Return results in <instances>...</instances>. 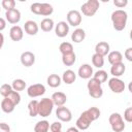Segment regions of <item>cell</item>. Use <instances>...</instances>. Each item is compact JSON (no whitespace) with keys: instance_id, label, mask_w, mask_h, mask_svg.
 <instances>
[{"instance_id":"1","label":"cell","mask_w":132,"mask_h":132,"mask_svg":"<svg viewBox=\"0 0 132 132\" xmlns=\"http://www.w3.org/2000/svg\"><path fill=\"white\" fill-rule=\"evenodd\" d=\"M100 110L99 108L93 106V107H90L89 109L82 111L80 113V116L78 117V119L76 120V128L78 130H87L91 124L96 121L97 119H99L100 117Z\"/></svg>"},{"instance_id":"2","label":"cell","mask_w":132,"mask_h":132,"mask_svg":"<svg viewBox=\"0 0 132 132\" xmlns=\"http://www.w3.org/2000/svg\"><path fill=\"white\" fill-rule=\"evenodd\" d=\"M128 20V14L123 9H117L111 13V22L113 29L117 31H122L126 28Z\"/></svg>"},{"instance_id":"3","label":"cell","mask_w":132,"mask_h":132,"mask_svg":"<svg viewBox=\"0 0 132 132\" xmlns=\"http://www.w3.org/2000/svg\"><path fill=\"white\" fill-rule=\"evenodd\" d=\"M87 88L89 91V95L95 99L101 98L103 95V89L101 87V84L95 79L94 77H91L87 84Z\"/></svg>"},{"instance_id":"4","label":"cell","mask_w":132,"mask_h":132,"mask_svg":"<svg viewBox=\"0 0 132 132\" xmlns=\"http://www.w3.org/2000/svg\"><path fill=\"white\" fill-rule=\"evenodd\" d=\"M54 108V103L50 98H42L38 101V114L42 118H46L51 116Z\"/></svg>"},{"instance_id":"5","label":"cell","mask_w":132,"mask_h":132,"mask_svg":"<svg viewBox=\"0 0 132 132\" xmlns=\"http://www.w3.org/2000/svg\"><path fill=\"white\" fill-rule=\"evenodd\" d=\"M108 122L110 124V127L113 132H123L125 129V123L122 118V116L119 112H112L109 118Z\"/></svg>"},{"instance_id":"6","label":"cell","mask_w":132,"mask_h":132,"mask_svg":"<svg viewBox=\"0 0 132 132\" xmlns=\"http://www.w3.org/2000/svg\"><path fill=\"white\" fill-rule=\"evenodd\" d=\"M100 3L98 0H88L80 6V10L86 16H93L99 9Z\"/></svg>"},{"instance_id":"7","label":"cell","mask_w":132,"mask_h":132,"mask_svg":"<svg viewBox=\"0 0 132 132\" xmlns=\"http://www.w3.org/2000/svg\"><path fill=\"white\" fill-rule=\"evenodd\" d=\"M45 93V87L42 84H34L28 87L27 94L31 98H36L39 96H42Z\"/></svg>"},{"instance_id":"8","label":"cell","mask_w":132,"mask_h":132,"mask_svg":"<svg viewBox=\"0 0 132 132\" xmlns=\"http://www.w3.org/2000/svg\"><path fill=\"white\" fill-rule=\"evenodd\" d=\"M108 87L109 89L113 92V93H117V94H120L122 92H124L126 86H125V82L120 79L119 77H112L108 80Z\"/></svg>"},{"instance_id":"9","label":"cell","mask_w":132,"mask_h":132,"mask_svg":"<svg viewBox=\"0 0 132 132\" xmlns=\"http://www.w3.org/2000/svg\"><path fill=\"white\" fill-rule=\"evenodd\" d=\"M67 24L69 26H72V27H77L80 25L81 23V13L78 11V10H70L67 15Z\"/></svg>"},{"instance_id":"10","label":"cell","mask_w":132,"mask_h":132,"mask_svg":"<svg viewBox=\"0 0 132 132\" xmlns=\"http://www.w3.org/2000/svg\"><path fill=\"white\" fill-rule=\"evenodd\" d=\"M56 117L61 122H70L72 119L71 111L65 106H59L56 109Z\"/></svg>"},{"instance_id":"11","label":"cell","mask_w":132,"mask_h":132,"mask_svg":"<svg viewBox=\"0 0 132 132\" xmlns=\"http://www.w3.org/2000/svg\"><path fill=\"white\" fill-rule=\"evenodd\" d=\"M77 74L80 78L82 79H90L92 77V75L94 74L93 72V68L90 64H82L80 65V67L78 68Z\"/></svg>"},{"instance_id":"12","label":"cell","mask_w":132,"mask_h":132,"mask_svg":"<svg viewBox=\"0 0 132 132\" xmlns=\"http://www.w3.org/2000/svg\"><path fill=\"white\" fill-rule=\"evenodd\" d=\"M21 63L25 67H30L35 63V55L32 52L26 51L21 55Z\"/></svg>"},{"instance_id":"13","label":"cell","mask_w":132,"mask_h":132,"mask_svg":"<svg viewBox=\"0 0 132 132\" xmlns=\"http://www.w3.org/2000/svg\"><path fill=\"white\" fill-rule=\"evenodd\" d=\"M5 18H6V21L9 24H13L14 25V24H18L20 22V20H21V12L16 8L7 10L5 12Z\"/></svg>"},{"instance_id":"14","label":"cell","mask_w":132,"mask_h":132,"mask_svg":"<svg viewBox=\"0 0 132 132\" xmlns=\"http://www.w3.org/2000/svg\"><path fill=\"white\" fill-rule=\"evenodd\" d=\"M68 32H69V25L66 22H64V21L59 22L55 26V33H56V35L58 37L63 38V37L67 36Z\"/></svg>"},{"instance_id":"15","label":"cell","mask_w":132,"mask_h":132,"mask_svg":"<svg viewBox=\"0 0 132 132\" xmlns=\"http://www.w3.org/2000/svg\"><path fill=\"white\" fill-rule=\"evenodd\" d=\"M9 36H10V39L12 41H20L23 39V36H24V31L22 29V27L18 26V25H14L10 28L9 30Z\"/></svg>"},{"instance_id":"16","label":"cell","mask_w":132,"mask_h":132,"mask_svg":"<svg viewBox=\"0 0 132 132\" xmlns=\"http://www.w3.org/2000/svg\"><path fill=\"white\" fill-rule=\"evenodd\" d=\"M52 101L54 103V105L56 106H64V104L67 101V96L63 93V92H55L52 95Z\"/></svg>"},{"instance_id":"17","label":"cell","mask_w":132,"mask_h":132,"mask_svg":"<svg viewBox=\"0 0 132 132\" xmlns=\"http://www.w3.org/2000/svg\"><path fill=\"white\" fill-rule=\"evenodd\" d=\"M109 50H110V46L106 41H100L95 46V54H98L104 58L105 56L108 55Z\"/></svg>"},{"instance_id":"18","label":"cell","mask_w":132,"mask_h":132,"mask_svg":"<svg viewBox=\"0 0 132 132\" xmlns=\"http://www.w3.org/2000/svg\"><path fill=\"white\" fill-rule=\"evenodd\" d=\"M126 71V66L123 62L121 63H117V64H113L111 65L110 67V73L113 77H120L122 76Z\"/></svg>"},{"instance_id":"19","label":"cell","mask_w":132,"mask_h":132,"mask_svg":"<svg viewBox=\"0 0 132 132\" xmlns=\"http://www.w3.org/2000/svg\"><path fill=\"white\" fill-rule=\"evenodd\" d=\"M24 29H25V32L28 35L33 36V35H36L38 33L39 27H38L36 22H34V21H27L24 24Z\"/></svg>"},{"instance_id":"20","label":"cell","mask_w":132,"mask_h":132,"mask_svg":"<svg viewBox=\"0 0 132 132\" xmlns=\"http://www.w3.org/2000/svg\"><path fill=\"white\" fill-rule=\"evenodd\" d=\"M85 38H86V32L81 28L75 29L71 34V40L75 43H80L81 41L85 40Z\"/></svg>"},{"instance_id":"21","label":"cell","mask_w":132,"mask_h":132,"mask_svg":"<svg viewBox=\"0 0 132 132\" xmlns=\"http://www.w3.org/2000/svg\"><path fill=\"white\" fill-rule=\"evenodd\" d=\"M66 85H72L75 79H76V74L73 70L71 69H67L63 72V75H62V78H61Z\"/></svg>"},{"instance_id":"22","label":"cell","mask_w":132,"mask_h":132,"mask_svg":"<svg viewBox=\"0 0 132 132\" xmlns=\"http://www.w3.org/2000/svg\"><path fill=\"white\" fill-rule=\"evenodd\" d=\"M107 59H108V62L111 65H113V64H117V63H121L123 61V55L119 51H112V52L108 53Z\"/></svg>"},{"instance_id":"23","label":"cell","mask_w":132,"mask_h":132,"mask_svg":"<svg viewBox=\"0 0 132 132\" xmlns=\"http://www.w3.org/2000/svg\"><path fill=\"white\" fill-rule=\"evenodd\" d=\"M15 108V104L10 100L8 99L7 97H5L2 101H1V109L5 112V113H10L14 110Z\"/></svg>"},{"instance_id":"24","label":"cell","mask_w":132,"mask_h":132,"mask_svg":"<svg viewBox=\"0 0 132 132\" xmlns=\"http://www.w3.org/2000/svg\"><path fill=\"white\" fill-rule=\"evenodd\" d=\"M61 81H62L61 77L58 74H55V73L50 74L47 76V79H46V82L51 88H58L61 85Z\"/></svg>"},{"instance_id":"25","label":"cell","mask_w":132,"mask_h":132,"mask_svg":"<svg viewBox=\"0 0 132 132\" xmlns=\"http://www.w3.org/2000/svg\"><path fill=\"white\" fill-rule=\"evenodd\" d=\"M76 61V55L73 53L70 54H66V55H62V63L65 66H72Z\"/></svg>"},{"instance_id":"26","label":"cell","mask_w":132,"mask_h":132,"mask_svg":"<svg viewBox=\"0 0 132 132\" xmlns=\"http://www.w3.org/2000/svg\"><path fill=\"white\" fill-rule=\"evenodd\" d=\"M48 130H50V123L46 120L39 121L34 126V132H48Z\"/></svg>"},{"instance_id":"27","label":"cell","mask_w":132,"mask_h":132,"mask_svg":"<svg viewBox=\"0 0 132 132\" xmlns=\"http://www.w3.org/2000/svg\"><path fill=\"white\" fill-rule=\"evenodd\" d=\"M54 26H55L54 21H53L52 19H50V18L43 19V20L41 21V23H40V28H41V30L44 31V32H51V31L53 30Z\"/></svg>"},{"instance_id":"28","label":"cell","mask_w":132,"mask_h":132,"mask_svg":"<svg viewBox=\"0 0 132 132\" xmlns=\"http://www.w3.org/2000/svg\"><path fill=\"white\" fill-rule=\"evenodd\" d=\"M28 111H29V116L32 118L38 116V101L37 100H31L28 103Z\"/></svg>"},{"instance_id":"29","label":"cell","mask_w":132,"mask_h":132,"mask_svg":"<svg viewBox=\"0 0 132 132\" xmlns=\"http://www.w3.org/2000/svg\"><path fill=\"white\" fill-rule=\"evenodd\" d=\"M11 88L13 91H16V92H20V91H24L25 88H26V82L24 79H21V78H16L12 81L11 84Z\"/></svg>"},{"instance_id":"30","label":"cell","mask_w":132,"mask_h":132,"mask_svg":"<svg viewBox=\"0 0 132 132\" xmlns=\"http://www.w3.org/2000/svg\"><path fill=\"white\" fill-rule=\"evenodd\" d=\"M54 12V8L50 3H41V8H40V15L43 16H48Z\"/></svg>"},{"instance_id":"31","label":"cell","mask_w":132,"mask_h":132,"mask_svg":"<svg viewBox=\"0 0 132 132\" xmlns=\"http://www.w3.org/2000/svg\"><path fill=\"white\" fill-rule=\"evenodd\" d=\"M59 51L62 55H66V54H70L73 53V45L70 42H62L59 46Z\"/></svg>"},{"instance_id":"32","label":"cell","mask_w":132,"mask_h":132,"mask_svg":"<svg viewBox=\"0 0 132 132\" xmlns=\"http://www.w3.org/2000/svg\"><path fill=\"white\" fill-rule=\"evenodd\" d=\"M92 64L97 68H101L104 65V58L98 54H94L92 56Z\"/></svg>"},{"instance_id":"33","label":"cell","mask_w":132,"mask_h":132,"mask_svg":"<svg viewBox=\"0 0 132 132\" xmlns=\"http://www.w3.org/2000/svg\"><path fill=\"white\" fill-rule=\"evenodd\" d=\"M93 75H94L93 77H94L95 79H97L100 84L105 82V81L107 80V72L104 71V70H98V71H96Z\"/></svg>"},{"instance_id":"34","label":"cell","mask_w":132,"mask_h":132,"mask_svg":"<svg viewBox=\"0 0 132 132\" xmlns=\"http://www.w3.org/2000/svg\"><path fill=\"white\" fill-rule=\"evenodd\" d=\"M12 88H11V85H8V84H3L1 87H0V94L5 98L7 97L11 92H12Z\"/></svg>"},{"instance_id":"35","label":"cell","mask_w":132,"mask_h":132,"mask_svg":"<svg viewBox=\"0 0 132 132\" xmlns=\"http://www.w3.org/2000/svg\"><path fill=\"white\" fill-rule=\"evenodd\" d=\"M15 4H16V3H15L14 0H2V2H1V6H2L6 11L15 8Z\"/></svg>"},{"instance_id":"36","label":"cell","mask_w":132,"mask_h":132,"mask_svg":"<svg viewBox=\"0 0 132 132\" xmlns=\"http://www.w3.org/2000/svg\"><path fill=\"white\" fill-rule=\"evenodd\" d=\"M7 98L10 99V100L15 104V106L21 102V95H20V93L16 92V91H12V92L7 96Z\"/></svg>"},{"instance_id":"37","label":"cell","mask_w":132,"mask_h":132,"mask_svg":"<svg viewBox=\"0 0 132 132\" xmlns=\"http://www.w3.org/2000/svg\"><path fill=\"white\" fill-rule=\"evenodd\" d=\"M40 8H41V3H39V2L32 3L31 6H30V10H31L33 13L38 14V15H40Z\"/></svg>"},{"instance_id":"38","label":"cell","mask_w":132,"mask_h":132,"mask_svg":"<svg viewBox=\"0 0 132 132\" xmlns=\"http://www.w3.org/2000/svg\"><path fill=\"white\" fill-rule=\"evenodd\" d=\"M124 119L128 123H131L132 122V107L126 108V110L124 111Z\"/></svg>"},{"instance_id":"39","label":"cell","mask_w":132,"mask_h":132,"mask_svg":"<svg viewBox=\"0 0 132 132\" xmlns=\"http://www.w3.org/2000/svg\"><path fill=\"white\" fill-rule=\"evenodd\" d=\"M50 130H51V132L61 131L62 130V124H61V122H54L53 124H51L50 125Z\"/></svg>"},{"instance_id":"40","label":"cell","mask_w":132,"mask_h":132,"mask_svg":"<svg viewBox=\"0 0 132 132\" xmlns=\"http://www.w3.org/2000/svg\"><path fill=\"white\" fill-rule=\"evenodd\" d=\"M113 4L119 8H123L128 4V0H114Z\"/></svg>"},{"instance_id":"41","label":"cell","mask_w":132,"mask_h":132,"mask_svg":"<svg viewBox=\"0 0 132 132\" xmlns=\"http://www.w3.org/2000/svg\"><path fill=\"white\" fill-rule=\"evenodd\" d=\"M125 58L129 61V62H131L132 61V47H128L126 51H125Z\"/></svg>"},{"instance_id":"42","label":"cell","mask_w":132,"mask_h":132,"mask_svg":"<svg viewBox=\"0 0 132 132\" xmlns=\"http://www.w3.org/2000/svg\"><path fill=\"white\" fill-rule=\"evenodd\" d=\"M0 132H10V127L6 123H0Z\"/></svg>"},{"instance_id":"43","label":"cell","mask_w":132,"mask_h":132,"mask_svg":"<svg viewBox=\"0 0 132 132\" xmlns=\"http://www.w3.org/2000/svg\"><path fill=\"white\" fill-rule=\"evenodd\" d=\"M5 27H6V21L3 18H0V32L2 30H4Z\"/></svg>"},{"instance_id":"44","label":"cell","mask_w":132,"mask_h":132,"mask_svg":"<svg viewBox=\"0 0 132 132\" xmlns=\"http://www.w3.org/2000/svg\"><path fill=\"white\" fill-rule=\"evenodd\" d=\"M66 132H79V130L76 127H70L66 130Z\"/></svg>"},{"instance_id":"45","label":"cell","mask_w":132,"mask_h":132,"mask_svg":"<svg viewBox=\"0 0 132 132\" xmlns=\"http://www.w3.org/2000/svg\"><path fill=\"white\" fill-rule=\"evenodd\" d=\"M3 44H4V36L2 33H0V50L2 48Z\"/></svg>"},{"instance_id":"46","label":"cell","mask_w":132,"mask_h":132,"mask_svg":"<svg viewBox=\"0 0 132 132\" xmlns=\"http://www.w3.org/2000/svg\"><path fill=\"white\" fill-rule=\"evenodd\" d=\"M54 132H62V130L61 131H54Z\"/></svg>"},{"instance_id":"47","label":"cell","mask_w":132,"mask_h":132,"mask_svg":"<svg viewBox=\"0 0 132 132\" xmlns=\"http://www.w3.org/2000/svg\"><path fill=\"white\" fill-rule=\"evenodd\" d=\"M0 10H1V8H0Z\"/></svg>"}]
</instances>
